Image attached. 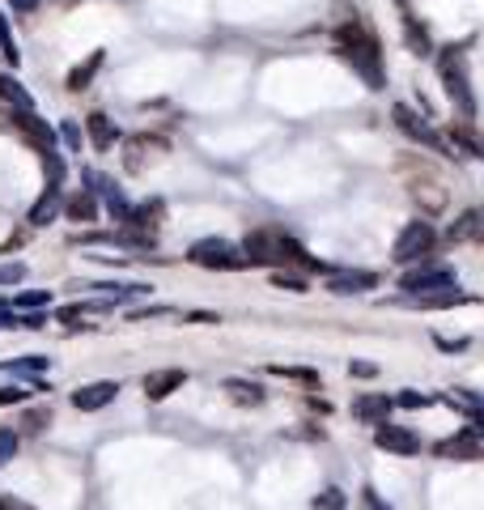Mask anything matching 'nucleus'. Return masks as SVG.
Listing matches in <instances>:
<instances>
[{
	"label": "nucleus",
	"mask_w": 484,
	"mask_h": 510,
	"mask_svg": "<svg viewBox=\"0 0 484 510\" xmlns=\"http://www.w3.org/2000/svg\"><path fill=\"white\" fill-rule=\"evenodd\" d=\"M64 213L73 217V221H94L98 217V200L90 192H77V196L64 200Z\"/></svg>",
	"instance_id": "obj_18"
},
{
	"label": "nucleus",
	"mask_w": 484,
	"mask_h": 510,
	"mask_svg": "<svg viewBox=\"0 0 484 510\" xmlns=\"http://www.w3.org/2000/svg\"><path fill=\"white\" fill-rule=\"evenodd\" d=\"M0 56L9 64H18V47H13V35H9V18L0 13Z\"/></svg>",
	"instance_id": "obj_26"
},
{
	"label": "nucleus",
	"mask_w": 484,
	"mask_h": 510,
	"mask_svg": "<svg viewBox=\"0 0 484 510\" xmlns=\"http://www.w3.org/2000/svg\"><path fill=\"white\" fill-rule=\"evenodd\" d=\"M383 451H391V455H417L421 451V438L412 430H400V426H391V421H383L378 426V438H374Z\"/></svg>",
	"instance_id": "obj_9"
},
{
	"label": "nucleus",
	"mask_w": 484,
	"mask_h": 510,
	"mask_svg": "<svg viewBox=\"0 0 484 510\" xmlns=\"http://www.w3.org/2000/svg\"><path fill=\"white\" fill-rule=\"evenodd\" d=\"M52 302V294L47 290H30V294H18V302L13 307H21V311H35V307H47Z\"/></svg>",
	"instance_id": "obj_29"
},
{
	"label": "nucleus",
	"mask_w": 484,
	"mask_h": 510,
	"mask_svg": "<svg viewBox=\"0 0 484 510\" xmlns=\"http://www.w3.org/2000/svg\"><path fill=\"white\" fill-rule=\"evenodd\" d=\"M336 294H361V290H374L378 285V273H340L328 281Z\"/></svg>",
	"instance_id": "obj_15"
},
{
	"label": "nucleus",
	"mask_w": 484,
	"mask_h": 510,
	"mask_svg": "<svg viewBox=\"0 0 484 510\" xmlns=\"http://www.w3.org/2000/svg\"><path fill=\"white\" fill-rule=\"evenodd\" d=\"M361 502H366V510H391L387 502H383V498H378V493H374V490H366V493H361Z\"/></svg>",
	"instance_id": "obj_39"
},
{
	"label": "nucleus",
	"mask_w": 484,
	"mask_h": 510,
	"mask_svg": "<svg viewBox=\"0 0 484 510\" xmlns=\"http://www.w3.org/2000/svg\"><path fill=\"white\" fill-rule=\"evenodd\" d=\"M13 124H18V132L30 140L39 154H52V149H56V132H52V124H43L35 111H13Z\"/></svg>",
	"instance_id": "obj_7"
},
{
	"label": "nucleus",
	"mask_w": 484,
	"mask_h": 510,
	"mask_svg": "<svg viewBox=\"0 0 484 510\" xmlns=\"http://www.w3.org/2000/svg\"><path fill=\"white\" fill-rule=\"evenodd\" d=\"M43 166H47V187H60V179H64V162L56 157V149L43 154Z\"/></svg>",
	"instance_id": "obj_28"
},
{
	"label": "nucleus",
	"mask_w": 484,
	"mask_h": 510,
	"mask_svg": "<svg viewBox=\"0 0 484 510\" xmlns=\"http://www.w3.org/2000/svg\"><path fill=\"white\" fill-rule=\"evenodd\" d=\"M0 510H35V506L21 502V498H13V493H0Z\"/></svg>",
	"instance_id": "obj_36"
},
{
	"label": "nucleus",
	"mask_w": 484,
	"mask_h": 510,
	"mask_svg": "<svg viewBox=\"0 0 484 510\" xmlns=\"http://www.w3.org/2000/svg\"><path fill=\"white\" fill-rule=\"evenodd\" d=\"M21 395H26L21 387H0V404H18Z\"/></svg>",
	"instance_id": "obj_40"
},
{
	"label": "nucleus",
	"mask_w": 484,
	"mask_h": 510,
	"mask_svg": "<svg viewBox=\"0 0 484 510\" xmlns=\"http://www.w3.org/2000/svg\"><path fill=\"white\" fill-rule=\"evenodd\" d=\"M438 349H442V354H464L467 340H464V336H459V340H446V336H438Z\"/></svg>",
	"instance_id": "obj_37"
},
{
	"label": "nucleus",
	"mask_w": 484,
	"mask_h": 510,
	"mask_svg": "<svg viewBox=\"0 0 484 510\" xmlns=\"http://www.w3.org/2000/svg\"><path fill=\"white\" fill-rule=\"evenodd\" d=\"M21 276H26V268H21V264H4V268H0V285H18Z\"/></svg>",
	"instance_id": "obj_33"
},
{
	"label": "nucleus",
	"mask_w": 484,
	"mask_h": 510,
	"mask_svg": "<svg viewBox=\"0 0 484 510\" xmlns=\"http://www.w3.org/2000/svg\"><path fill=\"white\" fill-rule=\"evenodd\" d=\"M102 52H94V56L90 60H81L77 68H73V73H68V90H85V85H90V81H94V73H98V64H102Z\"/></svg>",
	"instance_id": "obj_21"
},
{
	"label": "nucleus",
	"mask_w": 484,
	"mask_h": 510,
	"mask_svg": "<svg viewBox=\"0 0 484 510\" xmlns=\"http://www.w3.org/2000/svg\"><path fill=\"white\" fill-rule=\"evenodd\" d=\"M438 77H442L446 94L459 102V111H464V116H472V111H476V94H472V81H467L464 52H459V47H446L442 56H438Z\"/></svg>",
	"instance_id": "obj_3"
},
{
	"label": "nucleus",
	"mask_w": 484,
	"mask_h": 510,
	"mask_svg": "<svg viewBox=\"0 0 484 510\" xmlns=\"http://www.w3.org/2000/svg\"><path fill=\"white\" fill-rule=\"evenodd\" d=\"M221 387H226V395H230L234 404H242V409L264 404V387H259V383H247V379H226Z\"/></svg>",
	"instance_id": "obj_14"
},
{
	"label": "nucleus",
	"mask_w": 484,
	"mask_h": 510,
	"mask_svg": "<svg viewBox=\"0 0 484 510\" xmlns=\"http://www.w3.org/2000/svg\"><path fill=\"white\" fill-rule=\"evenodd\" d=\"M391 409H395V400L391 395H361V400H353V417L357 421H387L391 417Z\"/></svg>",
	"instance_id": "obj_11"
},
{
	"label": "nucleus",
	"mask_w": 484,
	"mask_h": 510,
	"mask_svg": "<svg viewBox=\"0 0 484 510\" xmlns=\"http://www.w3.org/2000/svg\"><path fill=\"white\" fill-rule=\"evenodd\" d=\"M192 264H204V268H242L247 264V255L234 251L226 238H200L192 251H187Z\"/></svg>",
	"instance_id": "obj_4"
},
{
	"label": "nucleus",
	"mask_w": 484,
	"mask_h": 510,
	"mask_svg": "<svg viewBox=\"0 0 484 510\" xmlns=\"http://www.w3.org/2000/svg\"><path fill=\"white\" fill-rule=\"evenodd\" d=\"M268 374H281V379H298V383H314V371H310V366H272Z\"/></svg>",
	"instance_id": "obj_27"
},
{
	"label": "nucleus",
	"mask_w": 484,
	"mask_h": 510,
	"mask_svg": "<svg viewBox=\"0 0 484 510\" xmlns=\"http://www.w3.org/2000/svg\"><path fill=\"white\" fill-rule=\"evenodd\" d=\"M115 124L107 116H90V140H94V149H111L115 145Z\"/></svg>",
	"instance_id": "obj_20"
},
{
	"label": "nucleus",
	"mask_w": 484,
	"mask_h": 510,
	"mask_svg": "<svg viewBox=\"0 0 484 510\" xmlns=\"http://www.w3.org/2000/svg\"><path fill=\"white\" fill-rule=\"evenodd\" d=\"M60 137L68 140V145H73V149H77V145H81V132H77V124H68V119H64V124H60Z\"/></svg>",
	"instance_id": "obj_38"
},
{
	"label": "nucleus",
	"mask_w": 484,
	"mask_h": 510,
	"mask_svg": "<svg viewBox=\"0 0 484 510\" xmlns=\"http://www.w3.org/2000/svg\"><path fill=\"white\" fill-rule=\"evenodd\" d=\"M446 400H455V404H467V412H472V417H484V395L467 392V387H455V392L446 395Z\"/></svg>",
	"instance_id": "obj_24"
},
{
	"label": "nucleus",
	"mask_w": 484,
	"mask_h": 510,
	"mask_svg": "<svg viewBox=\"0 0 484 510\" xmlns=\"http://www.w3.org/2000/svg\"><path fill=\"white\" fill-rule=\"evenodd\" d=\"M13 9H18V13H35V9H39V0H13Z\"/></svg>",
	"instance_id": "obj_43"
},
{
	"label": "nucleus",
	"mask_w": 484,
	"mask_h": 510,
	"mask_svg": "<svg viewBox=\"0 0 484 510\" xmlns=\"http://www.w3.org/2000/svg\"><path fill=\"white\" fill-rule=\"evenodd\" d=\"M0 99L9 102L13 111H35V99H30V94H26L13 77H0Z\"/></svg>",
	"instance_id": "obj_19"
},
{
	"label": "nucleus",
	"mask_w": 484,
	"mask_h": 510,
	"mask_svg": "<svg viewBox=\"0 0 484 510\" xmlns=\"http://www.w3.org/2000/svg\"><path fill=\"white\" fill-rule=\"evenodd\" d=\"M408 47H412L417 56H429V47H433V43H429V30L412 18H408Z\"/></svg>",
	"instance_id": "obj_22"
},
{
	"label": "nucleus",
	"mask_w": 484,
	"mask_h": 510,
	"mask_svg": "<svg viewBox=\"0 0 484 510\" xmlns=\"http://www.w3.org/2000/svg\"><path fill=\"white\" fill-rule=\"evenodd\" d=\"M314 510H345V493L336 490V485H328V490L314 498Z\"/></svg>",
	"instance_id": "obj_25"
},
{
	"label": "nucleus",
	"mask_w": 484,
	"mask_h": 510,
	"mask_svg": "<svg viewBox=\"0 0 484 510\" xmlns=\"http://www.w3.org/2000/svg\"><path fill=\"white\" fill-rule=\"evenodd\" d=\"M438 455H450V459H455V455H459V459H476V455H480V447H476V434L467 430V434L446 438L442 447H438Z\"/></svg>",
	"instance_id": "obj_17"
},
{
	"label": "nucleus",
	"mask_w": 484,
	"mask_h": 510,
	"mask_svg": "<svg viewBox=\"0 0 484 510\" xmlns=\"http://www.w3.org/2000/svg\"><path fill=\"white\" fill-rule=\"evenodd\" d=\"M450 137H455V145H464L467 154L484 157V140L476 137V132H472V128H459V124H455V128H450Z\"/></svg>",
	"instance_id": "obj_23"
},
{
	"label": "nucleus",
	"mask_w": 484,
	"mask_h": 510,
	"mask_svg": "<svg viewBox=\"0 0 484 510\" xmlns=\"http://www.w3.org/2000/svg\"><path fill=\"white\" fill-rule=\"evenodd\" d=\"M429 251H433V230H429V221H408L404 235L395 238V247H391V255H395L400 264L425 259Z\"/></svg>",
	"instance_id": "obj_5"
},
{
	"label": "nucleus",
	"mask_w": 484,
	"mask_h": 510,
	"mask_svg": "<svg viewBox=\"0 0 484 510\" xmlns=\"http://www.w3.org/2000/svg\"><path fill=\"white\" fill-rule=\"evenodd\" d=\"M242 255L251 259V264H268V268H319L306 251H302V243L290 235H281V230H251V235L242 238Z\"/></svg>",
	"instance_id": "obj_1"
},
{
	"label": "nucleus",
	"mask_w": 484,
	"mask_h": 510,
	"mask_svg": "<svg viewBox=\"0 0 484 510\" xmlns=\"http://www.w3.org/2000/svg\"><path fill=\"white\" fill-rule=\"evenodd\" d=\"M9 371H47V357H18L9 362Z\"/></svg>",
	"instance_id": "obj_32"
},
{
	"label": "nucleus",
	"mask_w": 484,
	"mask_h": 510,
	"mask_svg": "<svg viewBox=\"0 0 484 510\" xmlns=\"http://www.w3.org/2000/svg\"><path fill=\"white\" fill-rule=\"evenodd\" d=\"M272 285H281V290H298V294L306 290V281H302V276H285V273L272 276Z\"/></svg>",
	"instance_id": "obj_34"
},
{
	"label": "nucleus",
	"mask_w": 484,
	"mask_h": 510,
	"mask_svg": "<svg viewBox=\"0 0 484 510\" xmlns=\"http://www.w3.org/2000/svg\"><path fill=\"white\" fill-rule=\"evenodd\" d=\"M149 315H166V307H145V311H128V319H149Z\"/></svg>",
	"instance_id": "obj_42"
},
{
	"label": "nucleus",
	"mask_w": 484,
	"mask_h": 510,
	"mask_svg": "<svg viewBox=\"0 0 484 510\" xmlns=\"http://www.w3.org/2000/svg\"><path fill=\"white\" fill-rule=\"evenodd\" d=\"M13 455H18V434H13V430H0V468H4Z\"/></svg>",
	"instance_id": "obj_30"
},
{
	"label": "nucleus",
	"mask_w": 484,
	"mask_h": 510,
	"mask_svg": "<svg viewBox=\"0 0 484 510\" xmlns=\"http://www.w3.org/2000/svg\"><path fill=\"white\" fill-rule=\"evenodd\" d=\"M47 426V412H26V430H43Z\"/></svg>",
	"instance_id": "obj_41"
},
{
	"label": "nucleus",
	"mask_w": 484,
	"mask_h": 510,
	"mask_svg": "<svg viewBox=\"0 0 484 510\" xmlns=\"http://www.w3.org/2000/svg\"><path fill=\"white\" fill-rule=\"evenodd\" d=\"M349 374L353 379H378V366H374V362H353Z\"/></svg>",
	"instance_id": "obj_35"
},
{
	"label": "nucleus",
	"mask_w": 484,
	"mask_h": 510,
	"mask_svg": "<svg viewBox=\"0 0 484 510\" xmlns=\"http://www.w3.org/2000/svg\"><path fill=\"white\" fill-rule=\"evenodd\" d=\"M391 119L400 124V132H404L408 140H417V145H433V149L442 145V137H438V132H433L421 116H412L408 107H391Z\"/></svg>",
	"instance_id": "obj_8"
},
{
	"label": "nucleus",
	"mask_w": 484,
	"mask_h": 510,
	"mask_svg": "<svg viewBox=\"0 0 484 510\" xmlns=\"http://www.w3.org/2000/svg\"><path fill=\"white\" fill-rule=\"evenodd\" d=\"M115 395H119V383H85V387H77V392H73V409L98 412V409H107Z\"/></svg>",
	"instance_id": "obj_10"
},
{
	"label": "nucleus",
	"mask_w": 484,
	"mask_h": 510,
	"mask_svg": "<svg viewBox=\"0 0 484 510\" xmlns=\"http://www.w3.org/2000/svg\"><path fill=\"white\" fill-rule=\"evenodd\" d=\"M336 43H340V52L349 56V64L361 73V81H366L369 90H383V85H387V77H383V56H378V43H374V35H369L361 21L340 26V30H336Z\"/></svg>",
	"instance_id": "obj_2"
},
{
	"label": "nucleus",
	"mask_w": 484,
	"mask_h": 510,
	"mask_svg": "<svg viewBox=\"0 0 484 510\" xmlns=\"http://www.w3.org/2000/svg\"><path fill=\"white\" fill-rule=\"evenodd\" d=\"M395 404H400V409H429L433 400L421 395V392H400V395H395Z\"/></svg>",
	"instance_id": "obj_31"
},
{
	"label": "nucleus",
	"mask_w": 484,
	"mask_h": 510,
	"mask_svg": "<svg viewBox=\"0 0 484 510\" xmlns=\"http://www.w3.org/2000/svg\"><path fill=\"white\" fill-rule=\"evenodd\" d=\"M60 209H64V200H60V187H47V192L39 196V204L30 209V221H35V226H52V221L60 217Z\"/></svg>",
	"instance_id": "obj_16"
},
{
	"label": "nucleus",
	"mask_w": 484,
	"mask_h": 510,
	"mask_svg": "<svg viewBox=\"0 0 484 510\" xmlns=\"http://www.w3.org/2000/svg\"><path fill=\"white\" fill-rule=\"evenodd\" d=\"M450 243H484V209L464 213L450 226Z\"/></svg>",
	"instance_id": "obj_12"
},
{
	"label": "nucleus",
	"mask_w": 484,
	"mask_h": 510,
	"mask_svg": "<svg viewBox=\"0 0 484 510\" xmlns=\"http://www.w3.org/2000/svg\"><path fill=\"white\" fill-rule=\"evenodd\" d=\"M183 379H187L183 371H157V374H149V379H145V395H149V400H166L171 392H179V387H183Z\"/></svg>",
	"instance_id": "obj_13"
},
{
	"label": "nucleus",
	"mask_w": 484,
	"mask_h": 510,
	"mask_svg": "<svg viewBox=\"0 0 484 510\" xmlns=\"http://www.w3.org/2000/svg\"><path fill=\"white\" fill-rule=\"evenodd\" d=\"M404 285L412 298H425V294H442V290H455V273L446 264H429V268H417V273H404Z\"/></svg>",
	"instance_id": "obj_6"
}]
</instances>
